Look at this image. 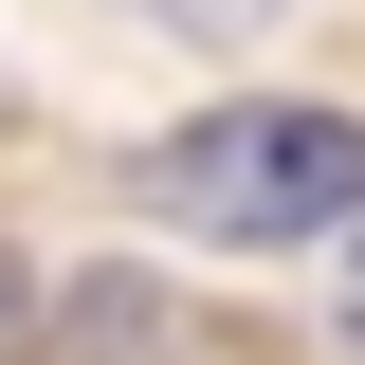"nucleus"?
I'll return each instance as SVG.
<instances>
[{"label": "nucleus", "instance_id": "nucleus-1", "mask_svg": "<svg viewBox=\"0 0 365 365\" xmlns=\"http://www.w3.org/2000/svg\"><path fill=\"white\" fill-rule=\"evenodd\" d=\"M128 201L165 237H220V256H274V237H347L365 220V110H201L128 165Z\"/></svg>", "mask_w": 365, "mask_h": 365}, {"label": "nucleus", "instance_id": "nucleus-2", "mask_svg": "<svg viewBox=\"0 0 365 365\" xmlns=\"http://www.w3.org/2000/svg\"><path fill=\"white\" fill-rule=\"evenodd\" d=\"M146 19H165V37H256L274 0H146Z\"/></svg>", "mask_w": 365, "mask_h": 365}, {"label": "nucleus", "instance_id": "nucleus-3", "mask_svg": "<svg viewBox=\"0 0 365 365\" xmlns=\"http://www.w3.org/2000/svg\"><path fill=\"white\" fill-rule=\"evenodd\" d=\"M19 311H37V274H19V256H0V365H19Z\"/></svg>", "mask_w": 365, "mask_h": 365}, {"label": "nucleus", "instance_id": "nucleus-4", "mask_svg": "<svg viewBox=\"0 0 365 365\" xmlns=\"http://www.w3.org/2000/svg\"><path fill=\"white\" fill-rule=\"evenodd\" d=\"M329 329H347V347H365V220H347V311H329Z\"/></svg>", "mask_w": 365, "mask_h": 365}]
</instances>
